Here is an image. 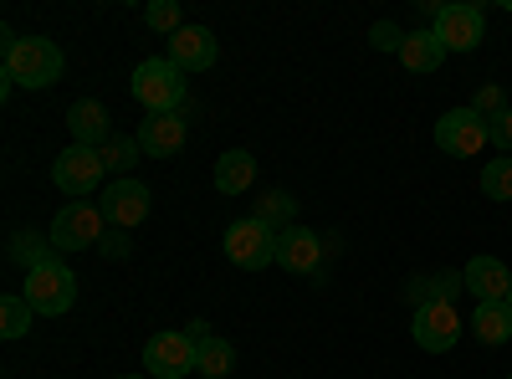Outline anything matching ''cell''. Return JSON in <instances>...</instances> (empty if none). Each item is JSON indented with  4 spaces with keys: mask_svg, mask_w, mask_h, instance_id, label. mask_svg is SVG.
<instances>
[{
    "mask_svg": "<svg viewBox=\"0 0 512 379\" xmlns=\"http://www.w3.org/2000/svg\"><path fill=\"white\" fill-rule=\"evenodd\" d=\"M62 67H67V57L47 36H21L6 52V82L11 88H36L41 93V88H52V82H62Z\"/></svg>",
    "mask_w": 512,
    "mask_h": 379,
    "instance_id": "cell-1",
    "label": "cell"
},
{
    "mask_svg": "<svg viewBox=\"0 0 512 379\" xmlns=\"http://www.w3.org/2000/svg\"><path fill=\"white\" fill-rule=\"evenodd\" d=\"M128 88H134V98L144 103V113H180L185 108V72L169 57L139 62L134 77H128Z\"/></svg>",
    "mask_w": 512,
    "mask_h": 379,
    "instance_id": "cell-2",
    "label": "cell"
},
{
    "mask_svg": "<svg viewBox=\"0 0 512 379\" xmlns=\"http://www.w3.org/2000/svg\"><path fill=\"white\" fill-rule=\"evenodd\" d=\"M21 298H26L41 318H62V313L77 303V277H72V267H67L62 257H52V262H41V267L26 272V292H21Z\"/></svg>",
    "mask_w": 512,
    "mask_h": 379,
    "instance_id": "cell-3",
    "label": "cell"
},
{
    "mask_svg": "<svg viewBox=\"0 0 512 379\" xmlns=\"http://www.w3.org/2000/svg\"><path fill=\"white\" fill-rule=\"evenodd\" d=\"M108 231V216H103V205L93 200H72L57 210V221H52V246H57V257H67V251H82V246H98Z\"/></svg>",
    "mask_w": 512,
    "mask_h": 379,
    "instance_id": "cell-4",
    "label": "cell"
},
{
    "mask_svg": "<svg viewBox=\"0 0 512 379\" xmlns=\"http://www.w3.org/2000/svg\"><path fill=\"white\" fill-rule=\"evenodd\" d=\"M226 257L241 267V272H262L277 262V231L256 216H241L226 226Z\"/></svg>",
    "mask_w": 512,
    "mask_h": 379,
    "instance_id": "cell-5",
    "label": "cell"
},
{
    "mask_svg": "<svg viewBox=\"0 0 512 379\" xmlns=\"http://www.w3.org/2000/svg\"><path fill=\"white\" fill-rule=\"evenodd\" d=\"M103 154L98 149H88V144H67L62 154H57V164H52V185L67 195V200H88L98 185H103Z\"/></svg>",
    "mask_w": 512,
    "mask_h": 379,
    "instance_id": "cell-6",
    "label": "cell"
},
{
    "mask_svg": "<svg viewBox=\"0 0 512 379\" xmlns=\"http://www.w3.org/2000/svg\"><path fill=\"white\" fill-rule=\"evenodd\" d=\"M436 144H441V154H451V159H477L482 144H492V123H487L477 108H451V113H441V123H436Z\"/></svg>",
    "mask_w": 512,
    "mask_h": 379,
    "instance_id": "cell-7",
    "label": "cell"
},
{
    "mask_svg": "<svg viewBox=\"0 0 512 379\" xmlns=\"http://www.w3.org/2000/svg\"><path fill=\"white\" fill-rule=\"evenodd\" d=\"M195 354H200V344L190 339V333L169 328V333H154V339L144 344V369L154 379H185V374H195Z\"/></svg>",
    "mask_w": 512,
    "mask_h": 379,
    "instance_id": "cell-8",
    "label": "cell"
},
{
    "mask_svg": "<svg viewBox=\"0 0 512 379\" xmlns=\"http://www.w3.org/2000/svg\"><path fill=\"white\" fill-rule=\"evenodd\" d=\"M436 41L446 52H477L482 36H487V16L482 6H466V0H456V6H441L436 11Z\"/></svg>",
    "mask_w": 512,
    "mask_h": 379,
    "instance_id": "cell-9",
    "label": "cell"
},
{
    "mask_svg": "<svg viewBox=\"0 0 512 379\" xmlns=\"http://www.w3.org/2000/svg\"><path fill=\"white\" fill-rule=\"evenodd\" d=\"M103 216H108V226H118V231H134V226H144L149 221V210H154V195H149V185L144 180H113L108 190H103Z\"/></svg>",
    "mask_w": 512,
    "mask_h": 379,
    "instance_id": "cell-10",
    "label": "cell"
},
{
    "mask_svg": "<svg viewBox=\"0 0 512 379\" xmlns=\"http://www.w3.org/2000/svg\"><path fill=\"white\" fill-rule=\"evenodd\" d=\"M410 333L425 354H451L456 339H461V318H456V303H420L415 318H410Z\"/></svg>",
    "mask_w": 512,
    "mask_h": 379,
    "instance_id": "cell-11",
    "label": "cell"
},
{
    "mask_svg": "<svg viewBox=\"0 0 512 379\" xmlns=\"http://www.w3.org/2000/svg\"><path fill=\"white\" fill-rule=\"evenodd\" d=\"M139 149L144 154H154V159H175L180 149H185V139H190V118H185V108L180 113H149L144 123H139Z\"/></svg>",
    "mask_w": 512,
    "mask_h": 379,
    "instance_id": "cell-12",
    "label": "cell"
},
{
    "mask_svg": "<svg viewBox=\"0 0 512 379\" xmlns=\"http://www.w3.org/2000/svg\"><path fill=\"white\" fill-rule=\"evenodd\" d=\"M216 57H221V47H216V31L210 26H185V31L169 36V62H175L185 77L216 67Z\"/></svg>",
    "mask_w": 512,
    "mask_h": 379,
    "instance_id": "cell-13",
    "label": "cell"
},
{
    "mask_svg": "<svg viewBox=\"0 0 512 379\" xmlns=\"http://www.w3.org/2000/svg\"><path fill=\"white\" fill-rule=\"evenodd\" d=\"M277 267H287L292 277H313L323 267V241L318 231H303V226H292L277 236Z\"/></svg>",
    "mask_w": 512,
    "mask_h": 379,
    "instance_id": "cell-14",
    "label": "cell"
},
{
    "mask_svg": "<svg viewBox=\"0 0 512 379\" xmlns=\"http://www.w3.org/2000/svg\"><path fill=\"white\" fill-rule=\"evenodd\" d=\"M67 134H72V144L103 149L118 129H113V118H108V108H103L98 98H77V103L67 108Z\"/></svg>",
    "mask_w": 512,
    "mask_h": 379,
    "instance_id": "cell-15",
    "label": "cell"
},
{
    "mask_svg": "<svg viewBox=\"0 0 512 379\" xmlns=\"http://www.w3.org/2000/svg\"><path fill=\"white\" fill-rule=\"evenodd\" d=\"M461 277H466V292L477 303H507V292H512V272L497 257H472L461 267Z\"/></svg>",
    "mask_w": 512,
    "mask_h": 379,
    "instance_id": "cell-16",
    "label": "cell"
},
{
    "mask_svg": "<svg viewBox=\"0 0 512 379\" xmlns=\"http://www.w3.org/2000/svg\"><path fill=\"white\" fill-rule=\"evenodd\" d=\"M446 47L436 41V31H405V47H400V67L405 72H441Z\"/></svg>",
    "mask_w": 512,
    "mask_h": 379,
    "instance_id": "cell-17",
    "label": "cell"
},
{
    "mask_svg": "<svg viewBox=\"0 0 512 379\" xmlns=\"http://www.w3.org/2000/svg\"><path fill=\"white\" fill-rule=\"evenodd\" d=\"M472 333H477V344L502 349V344L512 339V308H507V303H477V313H472Z\"/></svg>",
    "mask_w": 512,
    "mask_h": 379,
    "instance_id": "cell-18",
    "label": "cell"
},
{
    "mask_svg": "<svg viewBox=\"0 0 512 379\" xmlns=\"http://www.w3.org/2000/svg\"><path fill=\"white\" fill-rule=\"evenodd\" d=\"M251 180H256V159L246 149H226L216 159V190L221 195H241V190H251Z\"/></svg>",
    "mask_w": 512,
    "mask_h": 379,
    "instance_id": "cell-19",
    "label": "cell"
},
{
    "mask_svg": "<svg viewBox=\"0 0 512 379\" xmlns=\"http://www.w3.org/2000/svg\"><path fill=\"white\" fill-rule=\"evenodd\" d=\"M410 298H415V308L420 303H456V292H466V277L461 272H436V277H415L410 287Z\"/></svg>",
    "mask_w": 512,
    "mask_h": 379,
    "instance_id": "cell-20",
    "label": "cell"
},
{
    "mask_svg": "<svg viewBox=\"0 0 512 379\" xmlns=\"http://www.w3.org/2000/svg\"><path fill=\"white\" fill-rule=\"evenodd\" d=\"M195 369H200L205 379H226V374L236 369V344L221 339V333H210V339L200 344V354H195Z\"/></svg>",
    "mask_w": 512,
    "mask_h": 379,
    "instance_id": "cell-21",
    "label": "cell"
},
{
    "mask_svg": "<svg viewBox=\"0 0 512 379\" xmlns=\"http://www.w3.org/2000/svg\"><path fill=\"white\" fill-rule=\"evenodd\" d=\"M6 257L16 262V267H41V262H52L57 257V246H52V236H36V231H16L11 236V246H6Z\"/></svg>",
    "mask_w": 512,
    "mask_h": 379,
    "instance_id": "cell-22",
    "label": "cell"
},
{
    "mask_svg": "<svg viewBox=\"0 0 512 379\" xmlns=\"http://www.w3.org/2000/svg\"><path fill=\"white\" fill-rule=\"evenodd\" d=\"M98 154H103V170H108L113 180H128V170H134V164H139V154H144V149H139V139H128V134H113V139H108V144H103Z\"/></svg>",
    "mask_w": 512,
    "mask_h": 379,
    "instance_id": "cell-23",
    "label": "cell"
},
{
    "mask_svg": "<svg viewBox=\"0 0 512 379\" xmlns=\"http://www.w3.org/2000/svg\"><path fill=\"white\" fill-rule=\"evenodd\" d=\"M292 216H297V200L287 190H272V195H262V205H256V221H267L277 236L292 231Z\"/></svg>",
    "mask_w": 512,
    "mask_h": 379,
    "instance_id": "cell-24",
    "label": "cell"
},
{
    "mask_svg": "<svg viewBox=\"0 0 512 379\" xmlns=\"http://www.w3.org/2000/svg\"><path fill=\"white\" fill-rule=\"evenodd\" d=\"M31 303L21 298V292H6V298H0V339H21V333L31 328Z\"/></svg>",
    "mask_w": 512,
    "mask_h": 379,
    "instance_id": "cell-25",
    "label": "cell"
},
{
    "mask_svg": "<svg viewBox=\"0 0 512 379\" xmlns=\"http://www.w3.org/2000/svg\"><path fill=\"white\" fill-rule=\"evenodd\" d=\"M482 195L487 200H512V159L507 154L492 159V164H482Z\"/></svg>",
    "mask_w": 512,
    "mask_h": 379,
    "instance_id": "cell-26",
    "label": "cell"
},
{
    "mask_svg": "<svg viewBox=\"0 0 512 379\" xmlns=\"http://www.w3.org/2000/svg\"><path fill=\"white\" fill-rule=\"evenodd\" d=\"M144 21H149L154 31H164V36H175V31H185V16H180V0H149V11H144Z\"/></svg>",
    "mask_w": 512,
    "mask_h": 379,
    "instance_id": "cell-27",
    "label": "cell"
},
{
    "mask_svg": "<svg viewBox=\"0 0 512 379\" xmlns=\"http://www.w3.org/2000/svg\"><path fill=\"white\" fill-rule=\"evenodd\" d=\"M472 108H477V113L492 123V118H502V113H507V93L497 88V82H487V88L477 93V103H472Z\"/></svg>",
    "mask_w": 512,
    "mask_h": 379,
    "instance_id": "cell-28",
    "label": "cell"
},
{
    "mask_svg": "<svg viewBox=\"0 0 512 379\" xmlns=\"http://www.w3.org/2000/svg\"><path fill=\"white\" fill-rule=\"evenodd\" d=\"M369 41H374V47H379V52H400V47H405V31H400L395 21H374V31H369Z\"/></svg>",
    "mask_w": 512,
    "mask_h": 379,
    "instance_id": "cell-29",
    "label": "cell"
},
{
    "mask_svg": "<svg viewBox=\"0 0 512 379\" xmlns=\"http://www.w3.org/2000/svg\"><path fill=\"white\" fill-rule=\"evenodd\" d=\"M98 251H103V257H108V262H123V257H128V251H134V241H128V231H118V226H108V231H103V241H98Z\"/></svg>",
    "mask_w": 512,
    "mask_h": 379,
    "instance_id": "cell-30",
    "label": "cell"
},
{
    "mask_svg": "<svg viewBox=\"0 0 512 379\" xmlns=\"http://www.w3.org/2000/svg\"><path fill=\"white\" fill-rule=\"evenodd\" d=\"M492 144H497V149L512 159V108H507L502 118H492Z\"/></svg>",
    "mask_w": 512,
    "mask_h": 379,
    "instance_id": "cell-31",
    "label": "cell"
},
{
    "mask_svg": "<svg viewBox=\"0 0 512 379\" xmlns=\"http://www.w3.org/2000/svg\"><path fill=\"white\" fill-rule=\"evenodd\" d=\"M185 333H190V339H195V344H205V339H210V323H200V318H195V323H190Z\"/></svg>",
    "mask_w": 512,
    "mask_h": 379,
    "instance_id": "cell-32",
    "label": "cell"
},
{
    "mask_svg": "<svg viewBox=\"0 0 512 379\" xmlns=\"http://www.w3.org/2000/svg\"><path fill=\"white\" fill-rule=\"evenodd\" d=\"M118 379H149V374H118Z\"/></svg>",
    "mask_w": 512,
    "mask_h": 379,
    "instance_id": "cell-33",
    "label": "cell"
},
{
    "mask_svg": "<svg viewBox=\"0 0 512 379\" xmlns=\"http://www.w3.org/2000/svg\"><path fill=\"white\" fill-rule=\"evenodd\" d=\"M507 308H512V292H507Z\"/></svg>",
    "mask_w": 512,
    "mask_h": 379,
    "instance_id": "cell-34",
    "label": "cell"
},
{
    "mask_svg": "<svg viewBox=\"0 0 512 379\" xmlns=\"http://www.w3.org/2000/svg\"><path fill=\"white\" fill-rule=\"evenodd\" d=\"M507 379H512V374H507Z\"/></svg>",
    "mask_w": 512,
    "mask_h": 379,
    "instance_id": "cell-35",
    "label": "cell"
}]
</instances>
